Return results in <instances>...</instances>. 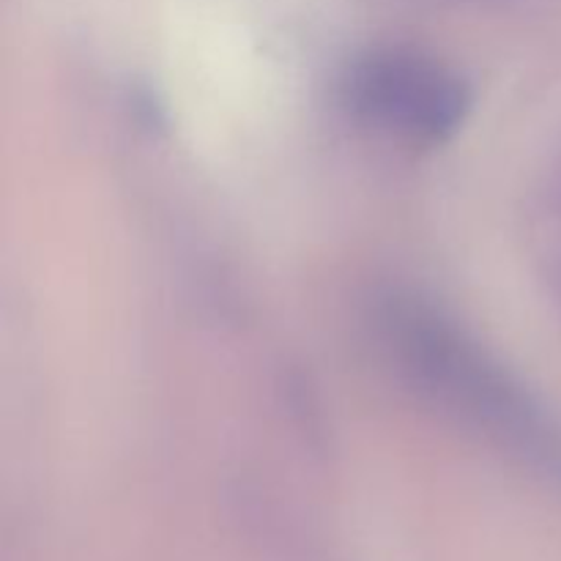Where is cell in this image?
<instances>
[{
    "label": "cell",
    "mask_w": 561,
    "mask_h": 561,
    "mask_svg": "<svg viewBox=\"0 0 561 561\" xmlns=\"http://www.w3.org/2000/svg\"><path fill=\"white\" fill-rule=\"evenodd\" d=\"M373 337L420 398L561 491V416L442 305L387 288L370 305Z\"/></svg>",
    "instance_id": "1"
},
{
    "label": "cell",
    "mask_w": 561,
    "mask_h": 561,
    "mask_svg": "<svg viewBox=\"0 0 561 561\" xmlns=\"http://www.w3.org/2000/svg\"><path fill=\"white\" fill-rule=\"evenodd\" d=\"M340 104L370 129L436 148L463 129L474 110V88L433 55L376 47L345 66Z\"/></svg>",
    "instance_id": "2"
}]
</instances>
